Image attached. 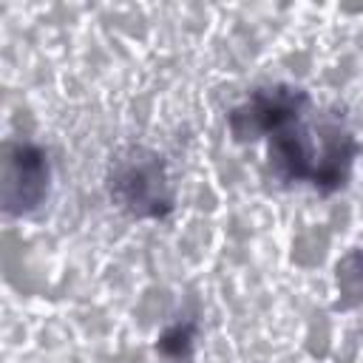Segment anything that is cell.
<instances>
[{"mask_svg": "<svg viewBox=\"0 0 363 363\" xmlns=\"http://www.w3.org/2000/svg\"><path fill=\"white\" fill-rule=\"evenodd\" d=\"M105 187L111 204L139 221L167 218L176 207L167 162L147 145H122L108 162Z\"/></svg>", "mask_w": 363, "mask_h": 363, "instance_id": "cell-2", "label": "cell"}, {"mask_svg": "<svg viewBox=\"0 0 363 363\" xmlns=\"http://www.w3.org/2000/svg\"><path fill=\"white\" fill-rule=\"evenodd\" d=\"M51 190V162L48 153L34 142L3 145V184L0 199L9 216H28L40 210Z\"/></svg>", "mask_w": 363, "mask_h": 363, "instance_id": "cell-4", "label": "cell"}, {"mask_svg": "<svg viewBox=\"0 0 363 363\" xmlns=\"http://www.w3.org/2000/svg\"><path fill=\"white\" fill-rule=\"evenodd\" d=\"M312 94L301 85L289 82H275V85H261L250 91L244 102H238L227 113V128L233 142L238 145H252L267 139L272 130H278L284 122L295 119L306 108H312Z\"/></svg>", "mask_w": 363, "mask_h": 363, "instance_id": "cell-3", "label": "cell"}, {"mask_svg": "<svg viewBox=\"0 0 363 363\" xmlns=\"http://www.w3.org/2000/svg\"><path fill=\"white\" fill-rule=\"evenodd\" d=\"M264 142L267 170L278 184H309L320 196L337 193L349 184L360 150L346 116L337 108L320 113L315 102L272 130Z\"/></svg>", "mask_w": 363, "mask_h": 363, "instance_id": "cell-1", "label": "cell"}, {"mask_svg": "<svg viewBox=\"0 0 363 363\" xmlns=\"http://www.w3.org/2000/svg\"><path fill=\"white\" fill-rule=\"evenodd\" d=\"M196 320H179L173 326H167L159 337H156V352L182 363L193 357V343H196Z\"/></svg>", "mask_w": 363, "mask_h": 363, "instance_id": "cell-5", "label": "cell"}]
</instances>
